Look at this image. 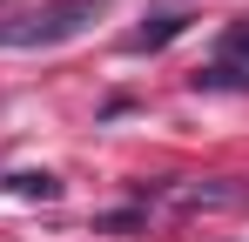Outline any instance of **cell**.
Instances as JSON below:
<instances>
[{"label":"cell","instance_id":"1","mask_svg":"<svg viewBox=\"0 0 249 242\" xmlns=\"http://www.w3.org/2000/svg\"><path fill=\"white\" fill-rule=\"evenodd\" d=\"M88 20H94V0H54V7L0 20V47H61V40L88 34Z\"/></svg>","mask_w":249,"mask_h":242},{"label":"cell","instance_id":"2","mask_svg":"<svg viewBox=\"0 0 249 242\" xmlns=\"http://www.w3.org/2000/svg\"><path fill=\"white\" fill-rule=\"evenodd\" d=\"M175 34H189V14H182V7H168V14H155L148 27H135L122 47H128V54H155V47H168Z\"/></svg>","mask_w":249,"mask_h":242},{"label":"cell","instance_id":"3","mask_svg":"<svg viewBox=\"0 0 249 242\" xmlns=\"http://www.w3.org/2000/svg\"><path fill=\"white\" fill-rule=\"evenodd\" d=\"M175 208H229V202H249V189H222V182H189V189H168Z\"/></svg>","mask_w":249,"mask_h":242},{"label":"cell","instance_id":"4","mask_svg":"<svg viewBox=\"0 0 249 242\" xmlns=\"http://www.w3.org/2000/svg\"><path fill=\"white\" fill-rule=\"evenodd\" d=\"M7 189L20 202H61V175H47V168H20V175H7Z\"/></svg>","mask_w":249,"mask_h":242},{"label":"cell","instance_id":"5","mask_svg":"<svg viewBox=\"0 0 249 242\" xmlns=\"http://www.w3.org/2000/svg\"><path fill=\"white\" fill-rule=\"evenodd\" d=\"M215 61H222V68H229V74L249 87V20H236V27L222 34V54H215Z\"/></svg>","mask_w":249,"mask_h":242}]
</instances>
